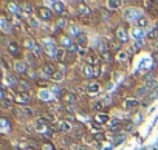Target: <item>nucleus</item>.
I'll return each mask as SVG.
<instances>
[{
    "label": "nucleus",
    "instance_id": "nucleus-46",
    "mask_svg": "<svg viewBox=\"0 0 158 150\" xmlns=\"http://www.w3.org/2000/svg\"><path fill=\"white\" fill-rule=\"evenodd\" d=\"M153 57H155V60H156V63H158V53H155V54H153Z\"/></svg>",
    "mask_w": 158,
    "mask_h": 150
},
{
    "label": "nucleus",
    "instance_id": "nucleus-38",
    "mask_svg": "<svg viewBox=\"0 0 158 150\" xmlns=\"http://www.w3.org/2000/svg\"><path fill=\"white\" fill-rule=\"evenodd\" d=\"M65 25H67V20H64V19L57 20V28H65Z\"/></svg>",
    "mask_w": 158,
    "mask_h": 150
},
{
    "label": "nucleus",
    "instance_id": "nucleus-47",
    "mask_svg": "<svg viewBox=\"0 0 158 150\" xmlns=\"http://www.w3.org/2000/svg\"><path fill=\"white\" fill-rule=\"evenodd\" d=\"M156 30H158V23H156Z\"/></svg>",
    "mask_w": 158,
    "mask_h": 150
},
{
    "label": "nucleus",
    "instance_id": "nucleus-13",
    "mask_svg": "<svg viewBox=\"0 0 158 150\" xmlns=\"http://www.w3.org/2000/svg\"><path fill=\"white\" fill-rule=\"evenodd\" d=\"M85 90H87V93L95 95V93H98V91H99V84H98V82H90V84H87Z\"/></svg>",
    "mask_w": 158,
    "mask_h": 150
},
{
    "label": "nucleus",
    "instance_id": "nucleus-33",
    "mask_svg": "<svg viewBox=\"0 0 158 150\" xmlns=\"http://www.w3.org/2000/svg\"><path fill=\"white\" fill-rule=\"evenodd\" d=\"M33 51H34V54L39 57V56H40V53H42V50H40V45H37V43H36V45H34V48H33Z\"/></svg>",
    "mask_w": 158,
    "mask_h": 150
},
{
    "label": "nucleus",
    "instance_id": "nucleus-34",
    "mask_svg": "<svg viewBox=\"0 0 158 150\" xmlns=\"http://www.w3.org/2000/svg\"><path fill=\"white\" fill-rule=\"evenodd\" d=\"M2 105H3V108H10V107L13 105V101H6V99H2Z\"/></svg>",
    "mask_w": 158,
    "mask_h": 150
},
{
    "label": "nucleus",
    "instance_id": "nucleus-5",
    "mask_svg": "<svg viewBox=\"0 0 158 150\" xmlns=\"http://www.w3.org/2000/svg\"><path fill=\"white\" fill-rule=\"evenodd\" d=\"M124 16H126V19H127L129 22H135L136 19H138V20L141 19V17H139V11H138L136 8H129Z\"/></svg>",
    "mask_w": 158,
    "mask_h": 150
},
{
    "label": "nucleus",
    "instance_id": "nucleus-6",
    "mask_svg": "<svg viewBox=\"0 0 158 150\" xmlns=\"http://www.w3.org/2000/svg\"><path fill=\"white\" fill-rule=\"evenodd\" d=\"M71 128H73V125L68 121H59V124L56 125V130L60 132V133H70Z\"/></svg>",
    "mask_w": 158,
    "mask_h": 150
},
{
    "label": "nucleus",
    "instance_id": "nucleus-12",
    "mask_svg": "<svg viewBox=\"0 0 158 150\" xmlns=\"http://www.w3.org/2000/svg\"><path fill=\"white\" fill-rule=\"evenodd\" d=\"M85 59H87V65H92V67H93V65H99L101 60H102L98 54H90V56H87Z\"/></svg>",
    "mask_w": 158,
    "mask_h": 150
},
{
    "label": "nucleus",
    "instance_id": "nucleus-41",
    "mask_svg": "<svg viewBox=\"0 0 158 150\" xmlns=\"http://www.w3.org/2000/svg\"><path fill=\"white\" fill-rule=\"evenodd\" d=\"M40 98H42V99H48V93H47V91H42V93H40Z\"/></svg>",
    "mask_w": 158,
    "mask_h": 150
},
{
    "label": "nucleus",
    "instance_id": "nucleus-1",
    "mask_svg": "<svg viewBox=\"0 0 158 150\" xmlns=\"http://www.w3.org/2000/svg\"><path fill=\"white\" fill-rule=\"evenodd\" d=\"M36 11H37V16H39L42 20H45V22H50V20H53V11H51L50 8L39 6Z\"/></svg>",
    "mask_w": 158,
    "mask_h": 150
},
{
    "label": "nucleus",
    "instance_id": "nucleus-40",
    "mask_svg": "<svg viewBox=\"0 0 158 150\" xmlns=\"http://www.w3.org/2000/svg\"><path fill=\"white\" fill-rule=\"evenodd\" d=\"M99 11H101V14H102V19H104V20H109L110 14H109L107 11H104V10H99Z\"/></svg>",
    "mask_w": 158,
    "mask_h": 150
},
{
    "label": "nucleus",
    "instance_id": "nucleus-36",
    "mask_svg": "<svg viewBox=\"0 0 158 150\" xmlns=\"http://www.w3.org/2000/svg\"><path fill=\"white\" fill-rule=\"evenodd\" d=\"M22 10H23V11H25V13H27V14H30V13H31V11H33V10H31V5H30V3H25V5H23V8H22Z\"/></svg>",
    "mask_w": 158,
    "mask_h": 150
},
{
    "label": "nucleus",
    "instance_id": "nucleus-11",
    "mask_svg": "<svg viewBox=\"0 0 158 150\" xmlns=\"http://www.w3.org/2000/svg\"><path fill=\"white\" fill-rule=\"evenodd\" d=\"M0 128H2V133H8V132L13 130V124L6 118H2L0 119Z\"/></svg>",
    "mask_w": 158,
    "mask_h": 150
},
{
    "label": "nucleus",
    "instance_id": "nucleus-15",
    "mask_svg": "<svg viewBox=\"0 0 158 150\" xmlns=\"http://www.w3.org/2000/svg\"><path fill=\"white\" fill-rule=\"evenodd\" d=\"M51 6L54 8V13H57V14H62V13L65 11V5H64L62 2H53Z\"/></svg>",
    "mask_w": 158,
    "mask_h": 150
},
{
    "label": "nucleus",
    "instance_id": "nucleus-14",
    "mask_svg": "<svg viewBox=\"0 0 158 150\" xmlns=\"http://www.w3.org/2000/svg\"><path fill=\"white\" fill-rule=\"evenodd\" d=\"M59 42H60V45H62L64 48H70V47L73 45V42H71V39H70L68 36H65V34H62V36L59 37Z\"/></svg>",
    "mask_w": 158,
    "mask_h": 150
},
{
    "label": "nucleus",
    "instance_id": "nucleus-35",
    "mask_svg": "<svg viewBox=\"0 0 158 150\" xmlns=\"http://www.w3.org/2000/svg\"><path fill=\"white\" fill-rule=\"evenodd\" d=\"M10 11L17 14V13H19V8H17V5H16V3H10Z\"/></svg>",
    "mask_w": 158,
    "mask_h": 150
},
{
    "label": "nucleus",
    "instance_id": "nucleus-19",
    "mask_svg": "<svg viewBox=\"0 0 158 150\" xmlns=\"http://www.w3.org/2000/svg\"><path fill=\"white\" fill-rule=\"evenodd\" d=\"M17 90H19L20 93H23V91H30V84H28L27 81H19V84H17Z\"/></svg>",
    "mask_w": 158,
    "mask_h": 150
},
{
    "label": "nucleus",
    "instance_id": "nucleus-21",
    "mask_svg": "<svg viewBox=\"0 0 158 150\" xmlns=\"http://www.w3.org/2000/svg\"><path fill=\"white\" fill-rule=\"evenodd\" d=\"M138 104L139 102L136 99H126L124 101V107L126 108H135V107H138Z\"/></svg>",
    "mask_w": 158,
    "mask_h": 150
},
{
    "label": "nucleus",
    "instance_id": "nucleus-30",
    "mask_svg": "<svg viewBox=\"0 0 158 150\" xmlns=\"http://www.w3.org/2000/svg\"><path fill=\"white\" fill-rule=\"evenodd\" d=\"M147 37H149V39H156V37H158V30H156V28L152 30V31L147 34Z\"/></svg>",
    "mask_w": 158,
    "mask_h": 150
},
{
    "label": "nucleus",
    "instance_id": "nucleus-8",
    "mask_svg": "<svg viewBox=\"0 0 158 150\" xmlns=\"http://www.w3.org/2000/svg\"><path fill=\"white\" fill-rule=\"evenodd\" d=\"M17 104H20L22 107H23V104H30V101H31V98H30V95H27V93H17L16 95V99H14Z\"/></svg>",
    "mask_w": 158,
    "mask_h": 150
},
{
    "label": "nucleus",
    "instance_id": "nucleus-20",
    "mask_svg": "<svg viewBox=\"0 0 158 150\" xmlns=\"http://www.w3.org/2000/svg\"><path fill=\"white\" fill-rule=\"evenodd\" d=\"M74 101H76V96H74L73 93H67V95H64V102H65L67 105H71Z\"/></svg>",
    "mask_w": 158,
    "mask_h": 150
},
{
    "label": "nucleus",
    "instance_id": "nucleus-31",
    "mask_svg": "<svg viewBox=\"0 0 158 150\" xmlns=\"http://www.w3.org/2000/svg\"><path fill=\"white\" fill-rule=\"evenodd\" d=\"M77 47H79L77 43H73V45H71V47L68 48V51H70V54H76V53H77Z\"/></svg>",
    "mask_w": 158,
    "mask_h": 150
},
{
    "label": "nucleus",
    "instance_id": "nucleus-9",
    "mask_svg": "<svg viewBox=\"0 0 158 150\" xmlns=\"http://www.w3.org/2000/svg\"><path fill=\"white\" fill-rule=\"evenodd\" d=\"M82 73H84L85 78H93V76H98V74H99V71L95 70L92 65H85V67L82 68Z\"/></svg>",
    "mask_w": 158,
    "mask_h": 150
},
{
    "label": "nucleus",
    "instance_id": "nucleus-25",
    "mask_svg": "<svg viewBox=\"0 0 158 150\" xmlns=\"http://www.w3.org/2000/svg\"><path fill=\"white\" fill-rule=\"evenodd\" d=\"M102 107H104V104H102L101 101H93V102H92V108H93V110H101Z\"/></svg>",
    "mask_w": 158,
    "mask_h": 150
},
{
    "label": "nucleus",
    "instance_id": "nucleus-7",
    "mask_svg": "<svg viewBox=\"0 0 158 150\" xmlns=\"http://www.w3.org/2000/svg\"><path fill=\"white\" fill-rule=\"evenodd\" d=\"M42 74L45 78H53L54 74H56V68L51 65V63H45L44 67H42Z\"/></svg>",
    "mask_w": 158,
    "mask_h": 150
},
{
    "label": "nucleus",
    "instance_id": "nucleus-29",
    "mask_svg": "<svg viewBox=\"0 0 158 150\" xmlns=\"http://www.w3.org/2000/svg\"><path fill=\"white\" fill-rule=\"evenodd\" d=\"M116 59H118L119 62H124V60L127 59V53H126V51H119L118 56H116Z\"/></svg>",
    "mask_w": 158,
    "mask_h": 150
},
{
    "label": "nucleus",
    "instance_id": "nucleus-43",
    "mask_svg": "<svg viewBox=\"0 0 158 150\" xmlns=\"http://www.w3.org/2000/svg\"><path fill=\"white\" fill-rule=\"evenodd\" d=\"M39 85L40 87H45V85H48V82L47 81H39Z\"/></svg>",
    "mask_w": 158,
    "mask_h": 150
},
{
    "label": "nucleus",
    "instance_id": "nucleus-2",
    "mask_svg": "<svg viewBox=\"0 0 158 150\" xmlns=\"http://www.w3.org/2000/svg\"><path fill=\"white\" fill-rule=\"evenodd\" d=\"M6 50H8V53H10L13 57H20V54H22L20 45H19L17 42H10V43L6 45Z\"/></svg>",
    "mask_w": 158,
    "mask_h": 150
},
{
    "label": "nucleus",
    "instance_id": "nucleus-28",
    "mask_svg": "<svg viewBox=\"0 0 158 150\" xmlns=\"http://www.w3.org/2000/svg\"><path fill=\"white\" fill-rule=\"evenodd\" d=\"M40 148H42V150H54V144H51V142H44V144L40 145Z\"/></svg>",
    "mask_w": 158,
    "mask_h": 150
},
{
    "label": "nucleus",
    "instance_id": "nucleus-3",
    "mask_svg": "<svg viewBox=\"0 0 158 150\" xmlns=\"http://www.w3.org/2000/svg\"><path fill=\"white\" fill-rule=\"evenodd\" d=\"M36 132H39L42 136H45V138H50L51 135H53V132H51V125H44V124H36Z\"/></svg>",
    "mask_w": 158,
    "mask_h": 150
},
{
    "label": "nucleus",
    "instance_id": "nucleus-27",
    "mask_svg": "<svg viewBox=\"0 0 158 150\" xmlns=\"http://www.w3.org/2000/svg\"><path fill=\"white\" fill-rule=\"evenodd\" d=\"M56 59H57V60H65V51L59 48L57 53H56Z\"/></svg>",
    "mask_w": 158,
    "mask_h": 150
},
{
    "label": "nucleus",
    "instance_id": "nucleus-23",
    "mask_svg": "<svg viewBox=\"0 0 158 150\" xmlns=\"http://www.w3.org/2000/svg\"><path fill=\"white\" fill-rule=\"evenodd\" d=\"M102 60H104V62H107V63L113 60V56L110 54V51H104V53H102Z\"/></svg>",
    "mask_w": 158,
    "mask_h": 150
},
{
    "label": "nucleus",
    "instance_id": "nucleus-10",
    "mask_svg": "<svg viewBox=\"0 0 158 150\" xmlns=\"http://www.w3.org/2000/svg\"><path fill=\"white\" fill-rule=\"evenodd\" d=\"M14 70H16V73H19V74H25V73H28V65H27L25 62H22V60H17V62L14 63Z\"/></svg>",
    "mask_w": 158,
    "mask_h": 150
},
{
    "label": "nucleus",
    "instance_id": "nucleus-39",
    "mask_svg": "<svg viewBox=\"0 0 158 150\" xmlns=\"http://www.w3.org/2000/svg\"><path fill=\"white\" fill-rule=\"evenodd\" d=\"M71 150H85L84 145H76V144H71Z\"/></svg>",
    "mask_w": 158,
    "mask_h": 150
},
{
    "label": "nucleus",
    "instance_id": "nucleus-18",
    "mask_svg": "<svg viewBox=\"0 0 158 150\" xmlns=\"http://www.w3.org/2000/svg\"><path fill=\"white\" fill-rule=\"evenodd\" d=\"M116 36H118V39H119L121 42H127V39H129V36H127V33H126L124 28H118Z\"/></svg>",
    "mask_w": 158,
    "mask_h": 150
},
{
    "label": "nucleus",
    "instance_id": "nucleus-26",
    "mask_svg": "<svg viewBox=\"0 0 158 150\" xmlns=\"http://www.w3.org/2000/svg\"><path fill=\"white\" fill-rule=\"evenodd\" d=\"M33 45H36V43H33V40H31V39H25V40H23V47H25L27 50H31V48H34Z\"/></svg>",
    "mask_w": 158,
    "mask_h": 150
},
{
    "label": "nucleus",
    "instance_id": "nucleus-32",
    "mask_svg": "<svg viewBox=\"0 0 158 150\" xmlns=\"http://www.w3.org/2000/svg\"><path fill=\"white\" fill-rule=\"evenodd\" d=\"M119 5H121V2H109V8L110 10H116Z\"/></svg>",
    "mask_w": 158,
    "mask_h": 150
},
{
    "label": "nucleus",
    "instance_id": "nucleus-45",
    "mask_svg": "<svg viewBox=\"0 0 158 150\" xmlns=\"http://www.w3.org/2000/svg\"><path fill=\"white\" fill-rule=\"evenodd\" d=\"M79 56H81V57H82V56H85V51H84V50H81V51H79Z\"/></svg>",
    "mask_w": 158,
    "mask_h": 150
},
{
    "label": "nucleus",
    "instance_id": "nucleus-16",
    "mask_svg": "<svg viewBox=\"0 0 158 150\" xmlns=\"http://www.w3.org/2000/svg\"><path fill=\"white\" fill-rule=\"evenodd\" d=\"M95 121L102 125V124H107V122H109V116H107L106 113H98V115L95 116Z\"/></svg>",
    "mask_w": 158,
    "mask_h": 150
},
{
    "label": "nucleus",
    "instance_id": "nucleus-44",
    "mask_svg": "<svg viewBox=\"0 0 158 150\" xmlns=\"http://www.w3.org/2000/svg\"><path fill=\"white\" fill-rule=\"evenodd\" d=\"M133 36H135V37H139V36H141V33H139V30H135V33H133Z\"/></svg>",
    "mask_w": 158,
    "mask_h": 150
},
{
    "label": "nucleus",
    "instance_id": "nucleus-37",
    "mask_svg": "<svg viewBox=\"0 0 158 150\" xmlns=\"http://www.w3.org/2000/svg\"><path fill=\"white\" fill-rule=\"evenodd\" d=\"M146 25H147V19L146 17H141L138 20V26H146Z\"/></svg>",
    "mask_w": 158,
    "mask_h": 150
},
{
    "label": "nucleus",
    "instance_id": "nucleus-42",
    "mask_svg": "<svg viewBox=\"0 0 158 150\" xmlns=\"http://www.w3.org/2000/svg\"><path fill=\"white\" fill-rule=\"evenodd\" d=\"M28 62H30L31 65H34V56H28Z\"/></svg>",
    "mask_w": 158,
    "mask_h": 150
},
{
    "label": "nucleus",
    "instance_id": "nucleus-22",
    "mask_svg": "<svg viewBox=\"0 0 158 150\" xmlns=\"http://www.w3.org/2000/svg\"><path fill=\"white\" fill-rule=\"evenodd\" d=\"M45 50H47V53L51 54V56H56V53H57V50L53 47V43H47V45H45Z\"/></svg>",
    "mask_w": 158,
    "mask_h": 150
},
{
    "label": "nucleus",
    "instance_id": "nucleus-17",
    "mask_svg": "<svg viewBox=\"0 0 158 150\" xmlns=\"http://www.w3.org/2000/svg\"><path fill=\"white\" fill-rule=\"evenodd\" d=\"M76 43H77L79 47L85 48V47H87V36H85L84 33H82L81 36H77V37H76Z\"/></svg>",
    "mask_w": 158,
    "mask_h": 150
},
{
    "label": "nucleus",
    "instance_id": "nucleus-4",
    "mask_svg": "<svg viewBox=\"0 0 158 150\" xmlns=\"http://www.w3.org/2000/svg\"><path fill=\"white\" fill-rule=\"evenodd\" d=\"M77 14H79V17H81V19H87L92 14V10L85 3H79L77 5Z\"/></svg>",
    "mask_w": 158,
    "mask_h": 150
},
{
    "label": "nucleus",
    "instance_id": "nucleus-24",
    "mask_svg": "<svg viewBox=\"0 0 158 150\" xmlns=\"http://www.w3.org/2000/svg\"><path fill=\"white\" fill-rule=\"evenodd\" d=\"M53 79H54L56 82L62 81V79H64V71H62V70H57V71H56V74L53 76Z\"/></svg>",
    "mask_w": 158,
    "mask_h": 150
}]
</instances>
